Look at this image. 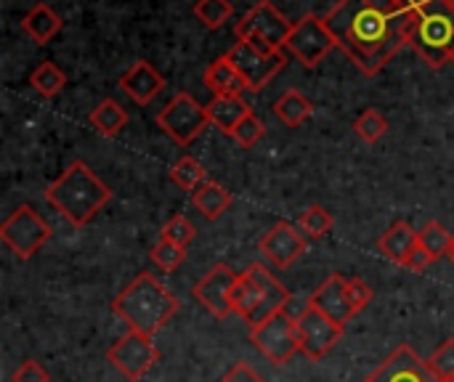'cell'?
<instances>
[{
	"mask_svg": "<svg viewBox=\"0 0 454 382\" xmlns=\"http://www.w3.org/2000/svg\"><path fill=\"white\" fill-rule=\"evenodd\" d=\"M412 8L415 0H338L325 13V21L354 66L375 77L410 45Z\"/></svg>",
	"mask_w": 454,
	"mask_h": 382,
	"instance_id": "6da1fadb",
	"label": "cell"
},
{
	"mask_svg": "<svg viewBox=\"0 0 454 382\" xmlns=\"http://www.w3.org/2000/svg\"><path fill=\"white\" fill-rule=\"evenodd\" d=\"M45 199L74 229H82L112 199V189L82 160H74L45 186Z\"/></svg>",
	"mask_w": 454,
	"mask_h": 382,
	"instance_id": "7a4b0ae2",
	"label": "cell"
},
{
	"mask_svg": "<svg viewBox=\"0 0 454 382\" xmlns=\"http://www.w3.org/2000/svg\"><path fill=\"white\" fill-rule=\"evenodd\" d=\"M181 308V300L160 285L149 271H141L114 300L112 311L128 324V330L141 335H154L162 330Z\"/></svg>",
	"mask_w": 454,
	"mask_h": 382,
	"instance_id": "3957f363",
	"label": "cell"
},
{
	"mask_svg": "<svg viewBox=\"0 0 454 382\" xmlns=\"http://www.w3.org/2000/svg\"><path fill=\"white\" fill-rule=\"evenodd\" d=\"M410 48L431 69L454 64V8L447 0H415Z\"/></svg>",
	"mask_w": 454,
	"mask_h": 382,
	"instance_id": "277c9868",
	"label": "cell"
},
{
	"mask_svg": "<svg viewBox=\"0 0 454 382\" xmlns=\"http://www.w3.org/2000/svg\"><path fill=\"white\" fill-rule=\"evenodd\" d=\"M290 303L287 287L261 263H250L234 287V314H239L250 330L285 311Z\"/></svg>",
	"mask_w": 454,
	"mask_h": 382,
	"instance_id": "5b68a950",
	"label": "cell"
},
{
	"mask_svg": "<svg viewBox=\"0 0 454 382\" xmlns=\"http://www.w3.org/2000/svg\"><path fill=\"white\" fill-rule=\"evenodd\" d=\"M293 21L271 3V0H258L234 27L237 40H250L253 45L263 51H285V43L290 37Z\"/></svg>",
	"mask_w": 454,
	"mask_h": 382,
	"instance_id": "8992f818",
	"label": "cell"
},
{
	"mask_svg": "<svg viewBox=\"0 0 454 382\" xmlns=\"http://www.w3.org/2000/svg\"><path fill=\"white\" fill-rule=\"evenodd\" d=\"M51 237H53V229L48 226V221H43V215L32 205L16 207L0 226L3 245L19 261H29L32 255H37V250H43V245Z\"/></svg>",
	"mask_w": 454,
	"mask_h": 382,
	"instance_id": "52a82bcc",
	"label": "cell"
},
{
	"mask_svg": "<svg viewBox=\"0 0 454 382\" xmlns=\"http://www.w3.org/2000/svg\"><path fill=\"white\" fill-rule=\"evenodd\" d=\"M338 43L325 21V16L317 13H306L298 21H293L290 37L285 43V51L293 53L298 58V64H303L306 69H317L330 51H335Z\"/></svg>",
	"mask_w": 454,
	"mask_h": 382,
	"instance_id": "ba28073f",
	"label": "cell"
},
{
	"mask_svg": "<svg viewBox=\"0 0 454 382\" xmlns=\"http://www.w3.org/2000/svg\"><path fill=\"white\" fill-rule=\"evenodd\" d=\"M157 125L178 144V146H189L192 141H197L205 128L210 125L207 117V106L197 104V98L186 90L176 93L170 98L168 106L160 109L157 114Z\"/></svg>",
	"mask_w": 454,
	"mask_h": 382,
	"instance_id": "9c48e42d",
	"label": "cell"
},
{
	"mask_svg": "<svg viewBox=\"0 0 454 382\" xmlns=\"http://www.w3.org/2000/svg\"><path fill=\"white\" fill-rule=\"evenodd\" d=\"M250 343L274 364V367H285L287 362H293V356L301 351V340H298V322L293 316H287L285 311L274 314L271 319H266L263 324L250 330Z\"/></svg>",
	"mask_w": 454,
	"mask_h": 382,
	"instance_id": "30bf717a",
	"label": "cell"
},
{
	"mask_svg": "<svg viewBox=\"0 0 454 382\" xmlns=\"http://www.w3.org/2000/svg\"><path fill=\"white\" fill-rule=\"evenodd\" d=\"M229 58L245 77L250 93L263 90L287 64L285 51H263V48L253 45L250 40H237L234 48L229 51Z\"/></svg>",
	"mask_w": 454,
	"mask_h": 382,
	"instance_id": "8fae6325",
	"label": "cell"
},
{
	"mask_svg": "<svg viewBox=\"0 0 454 382\" xmlns=\"http://www.w3.org/2000/svg\"><path fill=\"white\" fill-rule=\"evenodd\" d=\"M295 322H298L301 354L311 362H322L343 340V327L335 324L325 311H319L311 303H306L303 314Z\"/></svg>",
	"mask_w": 454,
	"mask_h": 382,
	"instance_id": "7c38bea8",
	"label": "cell"
},
{
	"mask_svg": "<svg viewBox=\"0 0 454 382\" xmlns=\"http://www.w3.org/2000/svg\"><path fill=\"white\" fill-rule=\"evenodd\" d=\"M157 359H160V351L154 348L152 338H149V335H141V332H133V330H128V335H122V338L106 351V362H109L125 380L130 382L141 380V378L154 367Z\"/></svg>",
	"mask_w": 454,
	"mask_h": 382,
	"instance_id": "4fadbf2b",
	"label": "cell"
},
{
	"mask_svg": "<svg viewBox=\"0 0 454 382\" xmlns=\"http://www.w3.org/2000/svg\"><path fill=\"white\" fill-rule=\"evenodd\" d=\"M237 282H239V274H234L226 263H215L194 285V298L215 319H229L234 314V287H237Z\"/></svg>",
	"mask_w": 454,
	"mask_h": 382,
	"instance_id": "5bb4252c",
	"label": "cell"
},
{
	"mask_svg": "<svg viewBox=\"0 0 454 382\" xmlns=\"http://www.w3.org/2000/svg\"><path fill=\"white\" fill-rule=\"evenodd\" d=\"M261 255L277 266V269H290L303 253H306V237L287 221H279L277 226H271L261 242H258Z\"/></svg>",
	"mask_w": 454,
	"mask_h": 382,
	"instance_id": "9a60e30c",
	"label": "cell"
},
{
	"mask_svg": "<svg viewBox=\"0 0 454 382\" xmlns=\"http://www.w3.org/2000/svg\"><path fill=\"white\" fill-rule=\"evenodd\" d=\"M370 382H439L412 346H399L370 378Z\"/></svg>",
	"mask_w": 454,
	"mask_h": 382,
	"instance_id": "2e32d148",
	"label": "cell"
},
{
	"mask_svg": "<svg viewBox=\"0 0 454 382\" xmlns=\"http://www.w3.org/2000/svg\"><path fill=\"white\" fill-rule=\"evenodd\" d=\"M348 279L346 277H340V274H333V277H327L325 279V285L309 298V303L311 306H317L319 311H325L335 324H340V327H346L354 316H356V311H354V306H351V300H348Z\"/></svg>",
	"mask_w": 454,
	"mask_h": 382,
	"instance_id": "e0dca14e",
	"label": "cell"
},
{
	"mask_svg": "<svg viewBox=\"0 0 454 382\" xmlns=\"http://www.w3.org/2000/svg\"><path fill=\"white\" fill-rule=\"evenodd\" d=\"M120 90L133 98L138 106H146L165 90V77L149 64V61H136L122 77H120Z\"/></svg>",
	"mask_w": 454,
	"mask_h": 382,
	"instance_id": "ac0fdd59",
	"label": "cell"
},
{
	"mask_svg": "<svg viewBox=\"0 0 454 382\" xmlns=\"http://www.w3.org/2000/svg\"><path fill=\"white\" fill-rule=\"evenodd\" d=\"M202 80H205V85H207V90H210L213 96H242L245 90H250L247 82H245V77L239 74V69H237L234 61L229 58V53L218 56V58L205 69Z\"/></svg>",
	"mask_w": 454,
	"mask_h": 382,
	"instance_id": "d6986e66",
	"label": "cell"
},
{
	"mask_svg": "<svg viewBox=\"0 0 454 382\" xmlns=\"http://www.w3.org/2000/svg\"><path fill=\"white\" fill-rule=\"evenodd\" d=\"M61 27H64L61 16H59L48 3L32 5V8L24 13V19H21L24 35H29L32 43H37V45H48V43L61 32Z\"/></svg>",
	"mask_w": 454,
	"mask_h": 382,
	"instance_id": "ffe728a7",
	"label": "cell"
},
{
	"mask_svg": "<svg viewBox=\"0 0 454 382\" xmlns=\"http://www.w3.org/2000/svg\"><path fill=\"white\" fill-rule=\"evenodd\" d=\"M378 247H380V253H383L391 263L407 266L410 255H412L415 247H418V231H415L407 221H396V223L380 237Z\"/></svg>",
	"mask_w": 454,
	"mask_h": 382,
	"instance_id": "44dd1931",
	"label": "cell"
},
{
	"mask_svg": "<svg viewBox=\"0 0 454 382\" xmlns=\"http://www.w3.org/2000/svg\"><path fill=\"white\" fill-rule=\"evenodd\" d=\"M253 109L242 101V96H213V101L207 104V117L210 125L218 128L221 133L231 136L234 128L250 114Z\"/></svg>",
	"mask_w": 454,
	"mask_h": 382,
	"instance_id": "7402d4cb",
	"label": "cell"
},
{
	"mask_svg": "<svg viewBox=\"0 0 454 382\" xmlns=\"http://www.w3.org/2000/svg\"><path fill=\"white\" fill-rule=\"evenodd\" d=\"M271 112H274V117L282 120L287 128H301V125L314 114V104H311L301 90H285V93L274 101Z\"/></svg>",
	"mask_w": 454,
	"mask_h": 382,
	"instance_id": "603a6c76",
	"label": "cell"
},
{
	"mask_svg": "<svg viewBox=\"0 0 454 382\" xmlns=\"http://www.w3.org/2000/svg\"><path fill=\"white\" fill-rule=\"evenodd\" d=\"M192 202H194V207H197L207 221H218V218L231 207V194H229L221 183L207 181V183H202V186L192 194Z\"/></svg>",
	"mask_w": 454,
	"mask_h": 382,
	"instance_id": "cb8c5ba5",
	"label": "cell"
},
{
	"mask_svg": "<svg viewBox=\"0 0 454 382\" xmlns=\"http://www.w3.org/2000/svg\"><path fill=\"white\" fill-rule=\"evenodd\" d=\"M88 120H90V125H93L101 136L114 138V136H120L122 128L128 125V112H125L114 98H106V101H101V104L90 112Z\"/></svg>",
	"mask_w": 454,
	"mask_h": 382,
	"instance_id": "d4e9b609",
	"label": "cell"
},
{
	"mask_svg": "<svg viewBox=\"0 0 454 382\" xmlns=\"http://www.w3.org/2000/svg\"><path fill=\"white\" fill-rule=\"evenodd\" d=\"M29 85L35 88V93H40L43 98H53L64 90L67 85V74L56 61H43L32 69L29 74Z\"/></svg>",
	"mask_w": 454,
	"mask_h": 382,
	"instance_id": "484cf974",
	"label": "cell"
},
{
	"mask_svg": "<svg viewBox=\"0 0 454 382\" xmlns=\"http://www.w3.org/2000/svg\"><path fill=\"white\" fill-rule=\"evenodd\" d=\"M452 234L439 223V221H431V223H426V229L423 231H418V245L428 253V258L436 263V261H442L444 255L450 258V250H452Z\"/></svg>",
	"mask_w": 454,
	"mask_h": 382,
	"instance_id": "4316f807",
	"label": "cell"
},
{
	"mask_svg": "<svg viewBox=\"0 0 454 382\" xmlns=\"http://www.w3.org/2000/svg\"><path fill=\"white\" fill-rule=\"evenodd\" d=\"M170 181L176 186H181L184 191L194 194L202 183H207V170L194 160V157H181L173 168H170Z\"/></svg>",
	"mask_w": 454,
	"mask_h": 382,
	"instance_id": "83f0119b",
	"label": "cell"
},
{
	"mask_svg": "<svg viewBox=\"0 0 454 382\" xmlns=\"http://www.w3.org/2000/svg\"><path fill=\"white\" fill-rule=\"evenodd\" d=\"M192 11L207 29H221L234 16V5L229 0H197Z\"/></svg>",
	"mask_w": 454,
	"mask_h": 382,
	"instance_id": "f1b7e54d",
	"label": "cell"
},
{
	"mask_svg": "<svg viewBox=\"0 0 454 382\" xmlns=\"http://www.w3.org/2000/svg\"><path fill=\"white\" fill-rule=\"evenodd\" d=\"M301 231L306 234V237H311V239H322V237H327L330 231H333V226H335V218H333V213H327L322 205H311L303 215H301Z\"/></svg>",
	"mask_w": 454,
	"mask_h": 382,
	"instance_id": "f546056e",
	"label": "cell"
},
{
	"mask_svg": "<svg viewBox=\"0 0 454 382\" xmlns=\"http://www.w3.org/2000/svg\"><path fill=\"white\" fill-rule=\"evenodd\" d=\"M354 130L362 141L367 144H378L386 133H388V120L378 112V109H364L356 122H354Z\"/></svg>",
	"mask_w": 454,
	"mask_h": 382,
	"instance_id": "4dcf8cb0",
	"label": "cell"
},
{
	"mask_svg": "<svg viewBox=\"0 0 454 382\" xmlns=\"http://www.w3.org/2000/svg\"><path fill=\"white\" fill-rule=\"evenodd\" d=\"M152 261H154V266H160L162 271H176L184 261H186V247H181V245H173V242H168V239H160L154 247H152Z\"/></svg>",
	"mask_w": 454,
	"mask_h": 382,
	"instance_id": "1f68e13d",
	"label": "cell"
},
{
	"mask_svg": "<svg viewBox=\"0 0 454 382\" xmlns=\"http://www.w3.org/2000/svg\"><path fill=\"white\" fill-rule=\"evenodd\" d=\"M428 367L439 382H454V338L444 340L434 351V356L428 359Z\"/></svg>",
	"mask_w": 454,
	"mask_h": 382,
	"instance_id": "d6a6232c",
	"label": "cell"
},
{
	"mask_svg": "<svg viewBox=\"0 0 454 382\" xmlns=\"http://www.w3.org/2000/svg\"><path fill=\"white\" fill-rule=\"evenodd\" d=\"M263 136H266V125L255 117V112H250V114L234 128V133H231V138H234L242 149L255 146Z\"/></svg>",
	"mask_w": 454,
	"mask_h": 382,
	"instance_id": "836d02e7",
	"label": "cell"
},
{
	"mask_svg": "<svg viewBox=\"0 0 454 382\" xmlns=\"http://www.w3.org/2000/svg\"><path fill=\"white\" fill-rule=\"evenodd\" d=\"M197 229L192 226V221H186L184 215H173L165 226H162V234L160 239H168L173 245H181V247H189L192 239H194Z\"/></svg>",
	"mask_w": 454,
	"mask_h": 382,
	"instance_id": "e575fe53",
	"label": "cell"
},
{
	"mask_svg": "<svg viewBox=\"0 0 454 382\" xmlns=\"http://www.w3.org/2000/svg\"><path fill=\"white\" fill-rule=\"evenodd\" d=\"M348 300H351V306H354V311L359 314L362 308H367L370 303H372V298H375V292H372V287L364 282V279H348Z\"/></svg>",
	"mask_w": 454,
	"mask_h": 382,
	"instance_id": "d590c367",
	"label": "cell"
},
{
	"mask_svg": "<svg viewBox=\"0 0 454 382\" xmlns=\"http://www.w3.org/2000/svg\"><path fill=\"white\" fill-rule=\"evenodd\" d=\"M48 372H45V367L40 364V362H35V359H27V362H21L19 367H16V372H13V382H48Z\"/></svg>",
	"mask_w": 454,
	"mask_h": 382,
	"instance_id": "8d00e7d4",
	"label": "cell"
},
{
	"mask_svg": "<svg viewBox=\"0 0 454 382\" xmlns=\"http://www.w3.org/2000/svg\"><path fill=\"white\" fill-rule=\"evenodd\" d=\"M221 382H263V378L250 367V364H245V362H239V364H234Z\"/></svg>",
	"mask_w": 454,
	"mask_h": 382,
	"instance_id": "74e56055",
	"label": "cell"
},
{
	"mask_svg": "<svg viewBox=\"0 0 454 382\" xmlns=\"http://www.w3.org/2000/svg\"><path fill=\"white\" fill-rule=\"evenodd\" d=\"M431 263H434V261L428 258V253L418 245V247H415V253L410 255V261H407V266H404V269H410V271H426Z\"/></svg>",
	"mask_w": 454,
	"mask_h": 382,
	"instance_id": "f35d334b",
	"label": "cell"
},
{
	"mask_svg": "<svg viewBox=\"0 0 454 382\" xmlns=\"http://www.w3.org/2000/svg\"><path fill=\"white\" fill-rule=\"evenodd\" d=\"M450 258H452V263H454V239H452V250H450Z\"/></svg>",
	"mask_w": 454,
	"mask_h": 382,
	"instance_id": "ab89813d",
	"label": "cell"
},
{
	"mask_svg": "<svg viewBox=\"0 0 454 382\" xmlns=\"http://www.w3.org/2000/svg\"><path fill=\"white\" fill-rule=\"evenodd\" d=\"M447 3H450V5H452V8H454V0H447Z\"/></svg>",
	"mask_w": 454,
	"mask_h": 382,
	"instance_id": "60d3db41",
	"label": "cell"
},
{
	"mask_svg": "<svg viewBox=\"0 0 454 382\" xmlns=\"http://www.w3.org/2000/svg\"><path fill=\"white\" fill-rule=\"evenodd\" d=\"M364 382H370V380H364Z\"/></svg>",
	"mask_w": 454,
	"mask_h": 382,
	"instance_id": "b9f144b4",
	"label": "cell"
}]
</instances>
